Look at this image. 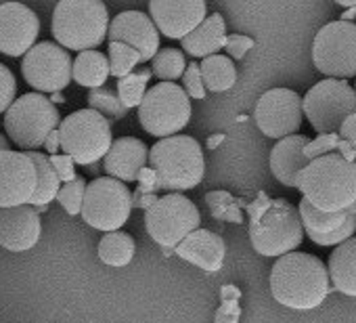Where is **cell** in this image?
<instances>
[{
    "label": "cell",
    "instance_id": "6da1fadb",
    "mask_svg": "<svg viewBox=\"0 0 356 323\" xmlns=\"http://www.w3.org/2000/svg\"><path fill=\"white\" fill-rule=\"evenodd\" d=\"M329 290V269L312 254L291 252L277 258L270 269V294L287 308L312 310L325 302Z\"/></svg>",
    "mask_w": 356,
    "mask_h": 323
},
{
    "label": "cell",
    "instance_id": "7a4b0ae2",
    "mask_svg": "<svg viewBox=\"0 0 356 323\" xmlns=\"http://www.w3.org/2000/svg\"><path fill=\"white\" fill-rule=\"evenodd\" d=\"M298 189L321 212H341L356 206V162L339 153L318 157L300 173Z\"/></svg>",
    "mask_w": 356,
    "mask_h": 323
},
{
    "label": "cell",
    "instance_id": "3957f363",
    "mask_svg": "<svg viewBox=\"0 0 356 323\" xmlns=\"http://www.w3.org/2000/svg\"><path fill=\"white\" fill-rule=\"evenodd\" d=\"M149 164L157 175L159 189L174 194L195 189L206 177L204 149L187 134L157 141L149 149Z\"/></svg>",
    "mask_w": 356,
    "mask_h": 323
},
{
    "label": "cell",
    "instance_id": "277c9868",
    "mask_svg": "<svg viewBox=\"0 0 356 323\" xmlns=\"http://www.w3.org/2000/svg\"><path fill=\"white\" fill-rule=\"evenodd\" d=\"M109 13L101 0H61L53 11V36L65 51H95L109 36Z\"/></svg>",
    "mask_w": 356,
    "mask_h": 323
},
{
    "label": "cell",
    "instance_id": "5b68a950",
    "mask_svg": "<svg viewBox=\"0 0 356 323\" xmlns=\"http://www.w3.org/2000/svg\"><path fill=\"white\" fill-rule=\"evenodd\" d=\"M304 239V225L300 210L287 200L279 198L268 208L250 221L252 248L268 258H281L291 254Z\"/></svg>",
    "mask_w": 356,
    "mask_h": 323
},
{
    "label": "cell",
    "instance_id": "8992f818",
    "mask_svg": "<svg viewBox=\"0 0 356 323\" xmlns=\"http://www.w3.org/2000/svg\"><path fill=\"white\" fill-rule=\"evenodd\" d=\"M3 126L9 141L28 153L47 145L49 136L59 130L61 118L55 103L47 95L28 93L19 97L5 113Z\"/></svg>",
    "mask_w": 356,
    "mask_h": 323
},
{
    "label": "cell",
    "instance_id": "52a82bcc",
    "mask_svg": "<svg viewBox=\"0 0 356 323\" xmlns=\"http://www.w3.org/2000/svg\"><path fill=\"white\" fill-rule=\"evenodd\" d=\"M61 149L80 166H92L105 159L113 145L111 124L95 109H78L59 126Z\"/></svg>",
    "mask_w": 356,
    "mask_h": 323
},
{
    "label": "cell",
    "instance_id": "ba28073f",
    "mask_svg": "<svg viewBox=\"0 0 356 323\" xmlns=\"http://www.w3.org/2000/svg\"><path fill=\"white\" fill-rule=\"evenodd\" d=\"M191 101L183 86L174 82H159L149 88L140 107L138 122L145 132L161 139L176 136L191 122Z\"/></svg>",
    "mask_w": 356,
    "mask_h": 323
},
{
    "label": "cell",
    "instance_id": "9c48e42d",
    "mask_svg": "<svg viewBox=\"0 0 356 323\" xmlns=\"http://www.w3.org/2000/svg\"><path fill=\"white\" fill-rule=\"evenodd\" d=\"M200 225L202 216L197 206L183 194H168L145 212V229L165 254H170L172 248L176 250L187 235L202 229Z\"/></svg>",
    "mask_w": 356,
    "mask_h": 323
},
{
    "label": "cell",
    "instance_id": "30bf717a",
    "mask_svg": "<svg viewBox=\"0 0 356 323\" xmlns=\"http://www.w3.org/2000/svg\"><path fill=\"white\" fill-rule=\"evenodd\" d=\"M356 113V88L346 80L325 78L304 97V116L316 134H339L343 122Z\"/></svg>",
    "mask_w": 356,
    "mask_h": 323
},
{
    "label": "cell",
    "instance_id": "8fae6325",
    "mask_svg": "<svg viewBox=\"0 0 356 323\" xmlns=\"http://www.w3.org/2000/svg\"><path fill=\"white\" fill-rule=\"evenodd\" d=\"M132 206L134 196L122 181L101 177L88 183L80 216L84 219L86 225H90L97 231L115 233L128 223Z\"/></svg>",
    "mask_w": 356,
    "mask_h": 323
},
{
    "label": "cell",
    "instance_id": "7c38bea8",
    "mask_svg": "<svg viewBox=\"0 0 356 323\" xmlns=\"http://www.w3.org/2000/svg\"><path fill=\"white\" fill-rule=\"evenodd\" d=\"M312 63L331 80L356 76V24L331 22L323 26L312 42Z\"/></svg>",
    "mask_w": 356,
    "mask_h": 323
},
{
    "label": "cell",
    "instance_id": "4fadbf2b",
    "mask_svg": "<svg viewBox=\"0 0 356 323\" xmlns=\"http://www.w3.org/2000/svg\"><path fill=\"white\" fill-rule=\"evenodd\" d=\"M26 82L40 95H57L74 80V59L57 42H38L22 61Z\"/></svg>",
    "mask_w": 356,
    "mask_h": 323
},
{
    "label": "cell",
    "instance_id": "5bb4252c",
    "mask_svg": "<svg viewBox=\"0 0 356 323\" xmlns=\"http://www.w3.org/2000/svg\"><path fill=\"white\" fill-rule=\"evenodd\" d=\"M254 120L268 139L283 141L293 136L304 120V99L291 88H270L258 99Z\"/></svg>",
    "mask_w": 356,
    "mask_h": 323
},
{
    "label": "cell",
    "instance_id": "9a60e30c",
    "mask_svg": "<svg viewBox=\"0 0 356 323\" xmlns=\"http://www.w3.org/2000/svg\"><path fill=\"white\" fill-rule=\"evenodd\" d=\"M38 187L34 162L24 151H0V210L32 202Z\"/></svg>",
    "mask_w": 356,
    "mask_h": 323
},
{
    "label": "cell",
    "instance_id": "2e32d148",
    "mask_svg": "<svg viewBox=\"0 0 356 323\" xmlns=\"http://www.w3.org/2000/svg\"><path fill=\"white\" fill-rule=\"evenodd\" d=\"M149 17L161 36L185 40L208 19V5L204 0H151Z\"/></svg>",
    "mask_w": 356,
    "mask_h": 323
},
{
    "label": "cell",
    "instance_id": "e0dca14e",
    "mask_svg": "<svg viewBox=\"0 0 356 323\" xmlns=\"http://www.w3.org/2000/svg\"><path fill=\"white\" fill-rule=\"evenodd\" d=\"M40 19L22 3L0 5V53L9 57H26L38 42Z\"/></svg>",
    "mask_w": 356,
    "mask_h": 323
},
{
    "label": "cell",
    "instance_id": "ac0fdd59",
    "mask_svg": "<svg viewBox=\"0 0 356 323\" xmlns=\"http://www.w3.org/2000/svg\"><path fill=\"white\" fill-rule=\"evenodd\" d=\"M159 30L143 11H124L109 24V42H122L138 51L140 61H153L159 49Z\"/></svg>",
    "mask_w": 356,
    "mask_h": 323
},
{
    "label": "cell",
    "instance_id": "d6986e66",
    "mask_svg": "<svg viewBox=\"0 0 356 323\" xmlns=\"http://www.w3.org/2000/svg\"><path fill=\"white\" fill-rule=\"evenodd\" d=\"M40 235L42 223L30 204L0 210V246L5 250L28 252L38 244Z\"/></svg>",
    "mask_w": 356,
    "mask_h": 323
},
{
    "label": "cell",
    "instance_id": "ffe728a7",
    "mask_svg": "<svg viewBox=\"0 0 356 323\" xmlns=\"http://www.w3.org/2000/svg\"><path fill=\"white\" fill-rule=\"evenodd\" d=\"M149 162V147L134 136L115 139L109 153L103 159V171L122 183L138 181L140 173L145 171Z\"/></svg>",
    "mask_w": 356,
    "mask_h": 323
},
{
    "label": "cell",
    "instance_id": "44dd1931",
    "mask_svg": "<svg viewBox=\"0 0 356 323\" xmlns=\"http://www.w3.org/2000/svg\"><path fill=\"white\" fill-rule=\"evenodd\" d=\"M176 256L204 271H220L227 256V246L220 235L210 229H197L176 246Z\"/></svg>",
    "mask_w": 356,
    "mask_h": 323
},
{
    "label": "cell",
    "instance_id": "7402d4cb",
    "mask_svg": "<svg viewBox=\"0 0 356 323\" xmlns=\"http://www.w3.org/2000/svg\"><path fill=\"white\" fill-rule=\"evenodd\" d=\"M310 139L302 134L287 136L279 141L273 151H270V173L273 177L283 185V187H298V177L300 173L310 164L306 157V147Z\"/></svg>",
    "mask_w": 356,
    "mask_h": 323
},
{
    "label": "cell",
    "instance_id": "603a6c76",
    "mask_svg": "<svg viewBox=\"0 0 356 323\" xmlns=\"http://www.w3.org/2000/svg\"><path fill=\"white\" fill-rule=\"evenodd\" d=\"M227 24L225 17L220 13L208 15V19L195 30L191 32L185 40H181L183 45V53L195 57V59H208L218 55L220 49L227 47Z\"/></svg>",
    "mask_w": 356,
    "mask_h": 323
},
{
    "label": "cell",
    "instance_id": "cb8c5ba5",
    "mask_svg": "<svg viewBox=\"0 0 356 323\" xmlns=\"http://www.w3.org/2000/svg\"><path fill=\"white\" fill-rule=\"evenodd\" d=\"M327 269L333 287L343 296L356 298V235L331 252Z\"/></svg>",
    "mask_w": 356,
    "mask_h": 323
},
{
    "label": "cell",
    "instance_id": "d4e9b609",
    "mask_svg": "<svg viewBox=\"0 0 356 323\" xmlns=\"http://www.w3.org/2000/svg\"><path fill=\"white\" fill-rule=\"evenodd\" d=\"M111 76L109 57L101 51H86L78 53L74 59V80L84 88H101L105 86L107 78Z\"/></svg>",
    "mask_w": 356,
    "mask_h": 323
},
{
    "label": "cell",
    "instance_id": "484cf974",
    "mask_svg": "<svg viewBox=\"0 0 356 323\" xmlns=\"http://www.w3.org/2000/svg\"><path fill=\"white\" fill-rule=\"evenodd\" d=\"M28 155L32 157L36 173H38V187H36V194H34L30 206L44 208L53 200H57V196L61 191V179H59L57 171L53 168L51 157H47L44 153H38V151H28Z\"/></svg>",
    "mask_w": 356,
    "mask_h": 323
},
{
    "label": "cell",
    "instance_id": "4316f807",
    "mask_svg": "<svg viewBox=\"0 0 356 323\" xmlns=\"http://www.w3.org/2000/svg\"><path fill=\"white\" fill-rule=\"evenodd\" d=\"M300 219L304 225V233H316V235H325V233H333L337 231L352 214H356V206H352L350 210H341V212H321L318 208H314L308 200L302 198L300 206Z\"/></svg>",
    "mask_w": 356,
    "mask_h": 323
},
{
    "label": "cell",
    "instance_id": "83f0119b",
    "mask_svg": "<svg viewBox=\"0 0 356 323\" xmlns=\"http://www.w3.org/2000/svg\"><path fill=\"white\" fill-rule=\"evenodd\" d=\"M202 76H204L206 90L225 93L235 86L237 68L229 55H214L202 61Z\"/></svg>",
    "mask_w": 356,
    "mask_h": 323
},
{
    "label": "cell",
    "instance_id": "f1b7e54d",
    "mask_svg": "<svg viewBox=\"0 0 356 323\" xmlns=\"http://www.w3.org/2000/svg\"><path fill=\"white\" fill-rule=\"evenodd\" d=\"M136 252V244L132 239V235L124 233V231H115V233H105L99 242V258L113 269H122L126 265L132 262Z\"/></svg>",
    "mask_w": 356,
    "mask_h": 323
},
{
    "label": "cell",
    "instance_id": "f546056e",
    "mask_svg": "<svg viewBox=\"0 0 356 323\" xmlns=\"http://www.w3.org/2000/svg\"><path fill=\"white\" fill-rule=\"evenodd\" d=\"M187 59L185 53L178 49H161L153 61H151V74L159 78L161 82H174L178 78H183L187 72Z\"/></svg>",
    "mask_w": 356,
    "mask_h": 323
},
{
    "label": "cell",
    "instance_id": "4dcf8cb0",
    "mask_svg": "<svg viewBox=\"0 0 356 323\" xmlns=\"http://www.w3.org/2000/svg\"><path fill=\"white\" fill-rule=\"evenodd\" d=\"M151 70H136L134 74L118 80V95L122 99V103L132 109V107H140L145 95L149 93V80H151Z\"/></svg>",
    "mask_w": 356,
    "mask_h": 323
},
{
    "label": "cell",
    "instance_id": "1f68e13d",
    "mask_svg": "<svg viewBox=\"0 0 356 323\" xmlns=\"http://www.w3.org/2000/svg\"><path fill=\"white\" fill-rule=\"evenodd\" d=\"M88 105L90 109L99 111L103 118H111V120H122L126 118L128 113V107L122 103L118 90L113 88H107V86H101V88H95L88 93Z\"/></svg>",
    "mask_w": 356,
    "mask_h": 323
},
{
    "label": "cell",
    "instance_id": "d6a6232c",
    "mask_svg": "<svg viewBox=\"0 0 356 323\" xmlns=\"http://www.w3.org/2000/svg\"><path fill=\"white\" fill-rule=\"evenodd\" d=\"M109 68H111V76H115L118 80L134 74L136 65L143 63L140 61V55L138 51H134L132 47L128 45H122V42H109Z\"/></svg>",
    "mask_w": 356,
    "mask_h": 323
},
{
    "label": "cell",
    "instance_id": "836d02e7",
    "mask_svg": "<svg viewBox=\"0 0 356 323\" xmlns=\"http://www.w3.org/2000/svg\"><path fill=\"white\" fill-rule=\"evenodd\" d=\"M86 187H88V183L82 177H78L72 183L61 185L57 202L65 208L67 214H72V216L82 214V206H84V198H86Z\"/></svg>",
    "mask_w": 356,
    "mask_h": 323
},
{
    "label": "cell",
    "instance_id": "e575fe53",
    "mask_svg": "<svg viewBox=\"0 0 356 323\" xmlns=\"http://www.w3.org/2000/svg\"><path fill=\"white\" fill-rule=\"evenodd\" d=\"M356 235V214H352L337 231H333V233H325V235H316V233H308V239L312 242V244H316V246H341V244H346L348 239H352Z\"/></svg>",
    "mask_w": 356,
    "mask_h": 323
},
{
    "label": "cell",
    "instance_id": "d590c367",
    "mask_svg": "<svg viewBox=\"0 0 356 323\" xmlns=\"http://www.w3.org/2000/svg\"><path fill=\"white\" fill-rule=\"evenodd\" d=\"M15 101H17V80L5 63H0V116L7 113Z\"/></svg>",
    "mask_w": 356,
    "mask_h": 323
},
{
    "label": "cell",
    "instance_id": "8d00e7d4",
    "mask_svg": "<svg viewBox=\"0 0 356 323\" xmlns=\"http://www.w3.org/2000/svg\"><path fill=\"white\" fill-rule=\"evenodd\" d=\"M239 290L235 285H225L222 287V306L216 313V321L214 323H239Z\"/></svg>",
    "mask_w": 356,
    "mask_h": 323
},
{
    "label": "cell",
    "instance_id": "74e56055",
    "mask_svg": "<svg viewBox=\"0 0 356 323\" xmlns=\"http://www.w3.org/2000/svg\"><path fill=\"white\" fill-rule=\"evenodd\" d=\"M339 145H341V136H339V134H318L314 141L308 143V147H306V157H308V162H314V159H318V157L337 153Z\"/></svg>",
    "mask_w": 356,
    "mask_h": 323
},
{
    "label": "cell",
    "instance_id": "f35d334b",
    "mask_svg": "<svg viewBox=\"0 0 356 323\" xmlns=\"http://www.w3.org/2000/svg\"><path fill=\"white\" fill-rule=\"evenodd\" d=\"M220 194H208V204L212 208V214L216 219H222V221H233V223H241V212L235 204V200L227 194L225 196V202H220Z\"/></svg>",
    "mask_w": 356,
    "mask_h": 323
},
{
    "label": "cell",
    "instance_id": "ab89813d",
    "mask_svg": "<svg viewBox=\"0 0 356 323\" xmlns=\"http://www.w3.org/2000/svg\"><path fill=\"white\" fill-rule=\"evenodd\" d=\"M183 88L189 95V99H206V84H204V76H202V65L200 63H189L185 76H183Z\"/></svg>",
    "mask_w": 356,
    "mask_h": 323
},
{
    "label": "cell",
    "instance_id": "60d3db41",
    "mask_svg": "<svg viewBox=\"0 0 356 323\" xmlns=\"http://www.w3.org/2000/svg\"><path fill=\"white\" fill-rule=\"evenodd\" d=\"M256 47V42H254V38H250V36H243V34H231L229 38H227V47H225V51L229 53V57L231 59H243L245 55H248V51H252Z\"/></svg>",
    "mask_w": 356,
    "mask_h": 323
},
{
    "label": "cell",
    "instance_id": "b9f144b4",
    "mask_svg": "<svg viewBox=\"0 0 356 323\" xmlns=\"http://www.w3.org/2000/svg\"><path fill=\"white\" fill-rule=\"evenodd\" d=\"M51 162H53V168L57 171L61 183H72V181L78 179V175H76V171H74V164H76V162H74L70 155H53Z\"/></svg>",
    "mask_w": 356,
    "mask_h": 323
},
{
    "label": "cell",
    "instance_id": "7bdbcfd3",
    "mask_svg": "<svg viewBox=\"0 0 356 323\" xmlns=\"http://www.w3.org/2000/svg\"><path fill=\"white\" fill-rule=\"evenodd\" d=\"M339 136L352 147V151H354V155H356V113L350 116V118L343 122V126H341V130H339Z\"/></svg>",
    "mask_w": 356,
    "mask_h": 323
},
{
    "label": "cell",
    "instance_id": "ee69618b",
    "mask_svg": "<svg viewBox=\"0 0 356 323\" xmlns=\"http://www.w3.org/2000/svg\"><path fill=\"white\" fill-rule=\"evenodd\" d=\"M51 153H55V151H59V147H61V139H59V130H55L51 136H49V141H47V145H44Z\"/></svg>",
    "mask_w": 356,
    "mask_h": 323
},
{
    "label": "cell",
    "instance_id": "f6af8a7d",
    "mask_svg": "<svg viewBox=\"0 0 356 323\" xmlns=\"http://www.w3.org/2000/svg\"><path fill=\"white\" fill-rule=\"evenodd\" d=\"M9 145H11L9 136L7 134H0V151H9Z\"/></svg>",
    "mask_w": 356,
    "mask_h": 323
},
{
    "label": "cell",
    "instance_id": "bcb514c9",
    "mask_svg": "<svg viewBox=\"0 0 356 323\" xmlns=\"http://www.w3.org/2000/svg\"><path fill=\"white\" fill-rule=\"evenodd\" d=\"M352 17H356V9H350V11H346V13L341 15V22H350Z\"/></svg>",
    "mask_w": 356,
    "mask_h": 323
},
{
    "label": "cell",
    "instance_id": "7dc6e473",
    "mask_svg": "<svg viewBox=\"0 0 356 323\" xmlns=\"http://www.w3.org/2000/svg\"><path fill=\"white\" fill-rule=\"evenodd\" d=\"M218 141H222V134H216L214 139H210V147H216V143Z\"/></svg>",
    "mask_w": 356,
    "mask_h": 323
},
{
    "label": "cell",
    "instance_id": "c3c4849f",
    "mask_svg": "<svg viewBox=\"0 0 356 323\" xmlns=\"http://www.w3.org/2000/svg\"><path fill=\"white\" fill-rule=\"evenodd\" d=\"M354 88H356V86H354Z\"/></svg>",
    "mask_w": 356,
    "mask_h": 323
}]
</instances>
